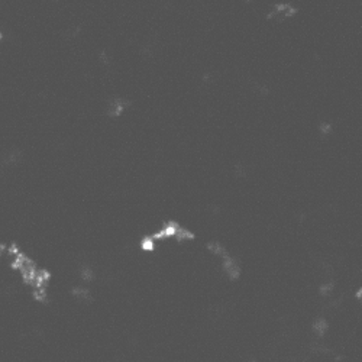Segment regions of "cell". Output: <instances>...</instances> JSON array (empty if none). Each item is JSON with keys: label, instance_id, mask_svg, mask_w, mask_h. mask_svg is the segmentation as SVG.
<instances>
[{"label": "cell", "instance_id": "cell-6", "mask_svg": "<svg viewBox=\"0 0 362 362\" xmlns=\"http://www.w3.org/2000/svg\"><path fill=\"white\" fill-rule=\"evenodd\" d=\"M314 331L319 333V335H323V333H324V331H326V322H324L323 319L317 320V322H316V324H314Z\"/></svg>", "mask_w": 362, "mask_h": 362}, {"label": "cell", "instance_id": "cell-2", "mask_svg": "<svg viewBox=\"0 0 362 362\" xmlns=\"http://www.w3.org/2000/svg\"><path fill=\"white\" fill-rule=\"evenodd\" d=\"M126 106H129L128 101H122L121 99H113L107 106V112H109L111 116H119L122 112L125 111Z\"/></svg>", "mask_w": 362, "mask_h": 362}, {"label": "cell", "instance_id": "cell-1", "mask_svg": "<svg viewBox=\"0 0 362 362\" xmlns=\"http://www.w3.org/2000/svg\"><path fill=\"white\" fill-rule=\"evenodd\" d=\"M223 267H225V271H226V274L229 275V278H236V277L239 275V272H241V267H239V264H238L236 261H233L229 255L225 258V264H223Z\"/></svg>", "mask_w": 362, "mask_h": 362}, {"label": "cell", "instance_id": "cell-5", "mask_svg": "<svg viewBox=\"0 0 362 362\" xmlns=\"http://www.w3.org/2000/svg\"><path fill=\"white\" fill-rule=\"evenodd\" d=\"M74 294H76L80 300H90V293L87 292V290L79 288V290H74Z\"/></svg>", "mask_w": 362, "mask_h": 362}, {"label": "cell", "instance_id": "cell-3", "mask_svg": "<svg viewBox=\"0 0 362 362\" xmlns=\"http://www.w3.org/2000/svg\"><path fill=\"white\" fill-rule=\"evenodd\" d=\"M174 236H175L177 239H180V241H183V239H193V238H194V235H193L191 232H189L187 229H184V228H180V226L175 229Z\"/></svg>", "mask_w": 362, "mask_h": 362}, {"label": "cell", "instance_id": "cell-4", "mask_svg": "<svg viewBox=\"0 0 362 362\" xmlns=\"http://www.w3.org/2000/svg\"><path fill=\"white\" fill-rule=\"evenodd\" d=\"M209 249H210L211 252H214V254H218V255L223 257V258L228 257V252H226V249L222 246L219 242H210V243H209Z\"/></svg>", "mask_w": 362, "mask_h": 362}, {"label": "cell", "instance_id": "cell-7", "mask_svg": "<svg viewBox=\"0 0 362 362\" xmlns=\"http://www.w3.org/2000/svg\"><path fill=\"white\" fill-rule=\"evenodd\" d=\"M142 248H143V249H152V248H154V239L145 238V239L142 241Z\"/></svg>", "mask_w": 362, "mask_h": 362}]
</instances>
